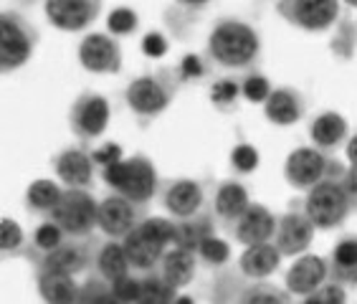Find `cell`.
I'll list each match as a JSON object with an SVG mask.
<instances>
[{
  "label": "cell",
  "mask_w": 357,
  "mask_h": 304,
  "mask_svg": "<svg viewBox=\"0 0 357 304\" xmlns=\"http://www.w3.org/2000/svg\"><path fill=\"white\" fill-rule=\"evenodd\" d=\"M175 74H178L180 84L200 82V79H206V74H208V61L200 54H188V56H183L180 63L175 66Z\"/></svg>",
  "instance_id": "f35d334b"
},
{
  "label": "cell",
  "mask_w": 357,
  "mask_h": 304,
  "mask_svg": "<svg viewBox=\"0 0 357 304\" xmlns=\"http://www.w3.org/2000/svg\"><path fill=\"white\" fill-rule=\"evenodd\" d=\"M142 51L147 56H152V59H158V56H162L167 51V38L162 33H147L144 36V41H142Z\"/></svg>",
  "instance_id": "f6af8a7d"
},
{
  "label": "cell",
  "mask_w": 357,
  "mask_h": 304,
  "mask_svg": "<svg viewBox=\"0 0 357 304\" xmlns=\"http://www.w3.org/2000/svg\"><path fill=\"white\" fill-rule=\"evenodd\" d=\"M259 167V150L248 142H241L231 150V170L236 175H248Z\"/></svg>",
  "instance_id": "ab89813d"
},
{
  "label": "cell",
  "mask_w": 357,
  "mask_h": 304,
  "mask_svg": "<svg viewBox=\"0 0 357 304\" xmlns=\"http://www.w3.org/2000/svg\"><path fill=\"white\" fill-rule=\"evenodd\" d=\"M178 289H172L160 271H147L139 274V297L137 304H172L178 299Z\"/></svg>",
  "instance_id": "1f68e13d"
},
{
  "label": "cell",
  "mask_w": 357,
  "mask_h": 304,
  "mask_svg": "<svg viewBox=\"0 0 357 304\" xmlns=\"http://www.w3.org/2000/svg\"><path fill=\"white\" fill-rule=\"evenodd\" d=\"M276 13L307 33H324L337 26L342 6L337 0H279Z\"/></svg>",
  "instance_id": "ba28073f"
},
{
  "label": "cell",
  "mask_w": 357,
  "mask_h": 304,
  "mask_svg": "<svg viewBox=\"0 0 357 304\" xmlns=\"http://www.w3.org/2000/svg\"><path fill=\"white\" fill-rule=\"evenodd\" d=\"M251 206V195L248 188L241 180L228 178L223 183H218L211 201V213H213L215 223L226 231H234V226L238 223V218L248 211Z\"/></svg>",
  "instance_id": "2e32d148"
},
{
  "label": "cell",
  "mask_w": 357,
  "mask_h": 304,
  "mask_svg": "<svg viewBox=\"0 0 357 304\" xmlns=\"http://www.w3.org/2000/svg\"><path fill=\"white\" fill-rule=\"evenodd\" d=\"M79 304H122V302L117 299L109 282H104L96 274H89L86 282L82 284V289H79Z\"/></svg>",
  "instance_id": "e575fe53"
},
{
  "label": "cell",
  "mask_w": 357,
  "mask_h": 304,
  "mask_svg": "<svg viewBox=\"0 0 357 304\" xmlns=\"http://www.w3.org/2000/svg\"><path fill=\"white\" fill-rule=\"evenodd\" d=\"M142 223H144V228H147L152 236H158L165 246H170V249L175 246V221H172V218H150V215H147Z\"/></svg>",
  "instance_id": "b9f144b4"
},
{
  "label": "cell",
  "mask_w": 357,
  "mask_h": 304,
  "mask_svg": "<svg viewBox=\"0 0 357 304\" xmlns=\"http://www.w3.org/2000/svg\"><path fill=\"white\" fill-rule=\"evenodd\" d=\"M215 218L211 211L192 215L188 221H175V249L190 251L198 256L200 246L211 238H215Z\"/></svg>",
  "instance_id": "cb8c5ba5"
},
{
  "label": "cell",
  "mask_w": 357,
  "mask_h": 304,
  "mask_svg": "<svg viewBox=\"0 0 357 304\" xmlns=\"http://www.w3.org/2000/svg\"><path fill=\"white\" fill-rule=\"evenodd\" d=\"M66 238H69V236L63 234L61 228L56 226L54 221H43L41 226L33 231V236H31V243H28L26 256L36 264L38 259H43L46 254H51V251L59 249Z\"/></svg>",
  "instance_id": "f546056e"
},
{
  "label": "cell",
  "mask_w": 357,
  "mask_h": 304,
  "mask_svg": "<svg viewBox=\"0 0 357 304\" xmlns=\"http://www.w3.org/2000/svg\"><path fill=\"white\" fill-rule=\"evenodd\" d=\"M352 213L350 198L344 193L342 178H327L304 198V215L312 221L317 231H335L342 226Z\"/></svg>",
  "instance_id": "5b68a950"
},
{
  "label": "cell",
  "mask_w": 357,
  "mask_h": 304,
  "mask_svg": "<svg viewBox=\"0 0 357 304\" xmlns=\"http://www.w3.org/2000/svg\"><path fill=\"white\" fill-rule=\"evenodd\" d=\"M112 119L109 99L96 94V91H84L76 97V102L69 109V127L76 137L84 142L99 139L107 132Z\"/></svg>",
  "instance_id": "9c48e42d"
},
{
  "label": "cell",
  "mask_w": 357,
  "mask_h": 304,
  "mask_svg": "<svg viewBox=\"0 0 357 304\" xmlns=\"http://www.w3.org/2000/svg\"><path fill=\"white\" fill-rule=\"evenodd\" d=\"M314 234L317 228L304 215V211L291 208V211L279 215V221H276L274 246L282 256H304L314 241Z\"/></svg>",
  "instance_id": "9a60e30c"
},
{
  "label": "cell",
  "mask_w": 357,
  "mask_h": 304,
  "mask_svg": "<svg viewBox=\"0 0 357 304\" xmlns=\"http://www.w3.org/2000/svg\"><path fill=\"white\" fill-rule=\"evenodd\" d=\"M330 282V271H327V259L314 254L299 256L291 266H289L284 284L287 291L294 297H310L317 289H322L324 284Z\"/></svg>",
  "instance_id": "d6986e66"
},
{
  "label": "cell",
  "mask_w": 357,
  "mask_h": 304,
  "mask_svg": "<svg viewBox=\"0 0 357 304\" xmlns=\"http://www.w3.org/2000/svg\"><path fill=\"white\" fill-rule=\"evenodd\" d=\"M312 147H317L324 155H332L350 139V125L340 112H319L310 122Z\"/></svg>",
  "instance_id": "44dd1931"
},
{
  "label": "cell",
  "mask_w": 357,
  "mask_h": 304,
  "mask_svg": "<svg viewBox=\"0 0 357 304\" xmlns=\"http://www.w3.org/2000/svg\"><path fill=\"white\" fill-rule=\"evenodd\" d=\"M102 180L107 183L112 193L124 195L127 201H132L139 208H147V203L160 190L158 170L150 162V158H144V155H132V158H124L117 165L104 167Z\"/></svg>",
  "instance_id": "7a4b0ae2"
},
{
  "label": "cell",
  "mask_w": 357,
  "mask_h": 304,
  "mask_svg": "<svg viewBox=\"0 0 357 304\" xmlns=\"http://www.w3.org/2000/svg\"><path fill=\"white\" fill-rule=\"evenodd\" d=\"M344 155L350 160V165H357V132L347 139V145H344Z\"/></svg>",
  "instance_id": "7dc6e473"
},
{
  "label": "cell",
  "mask_w": 357,
  "mask_h": 304,
  "mask_svg": "<svg viewBox=\"0 0 357 304\" xmlns=\"http://www.w3.org/2000/svg\"><path fill=\"white\" fill-rule=\"evenodd\" d=\"M304 112H307V102H304L302 91L291 89V86H276L264 104V117L276 127L296 125L304 117Z\"/></svg>",
  "instance_id": "7402d4cb"
},
{
  "label": "cell",
  "mask_w": 357,
  "mask_h": 304,
  "mask_svg": "<svg viewBox=\"0 0 357 304\" xmlns=\"http://www.w3.org/2000/svg\"><path fill=\"white\" fill-rule=\"evenodd\" d=\"M147 218L144 208L135 206L124 195L109 193L99 201V231L112 241H122Z\"/></svg>",
  "instance_id": "8fae6325"
},
{
  "label": "cell",
  "mask_w": 357,
  "mask_h": 304,
  "mask_svg": "<svg viewBox=\"0 0 357 304\" xmlns=\"http://www.w3.org/2000/svg\"><path fill=\"white\" fill-rule=\"evenodd\" d=\"M327 271L330 282L340 284L344 289L357 287V234L342 236L327 254Z\"/></svg>",
  "instance_id": "603a6c76"
},
{
  "label": "cell",
  "mask_w": 357,
  "mask_h": 304,
  "mask_svg": "<svg viewBox=\"0 0 357 304\" xmlns=\"http://www.w3.org/2000/svg\"><path fill=\"white\" fill-rule=\"evenodd\" d=\"M236 304H291L289 294L268 282H248L234 294Z\"/></svg>",
  "instance_id": "4dcf8cb0"
},
{
  "label": "cell",
  "mask_w": 357,
  "mask_h": 304,
  "mask_svg": "<svg viewBox=\"0 0 357 304\" xmlns=\"http://www.w3.org/2000/svg\"><path fill=\"white\" fill-rule=\"evenodd\" d=\"M299 304H347V289L335 282H327L322 289H317L310 297H302Z\"/></svg>",
  "instance_id": "60d3db41"
},
{
  "label": "cell",
  "mask_w": 357,
  "mask_h": 304,
  "mask_svg": "<svg viewBox=\"0 0 357 304\" xmlns=\"http://www.w3.org/2000/svg\"><path fill=\"white\" fill-rule=\"evenodd\" d=\"M48 23L63 33H82L102 13V3L96 0H48L46 6Z\"/></svg>",
  "instance_id": "5bb4252c"
},
{
  "label": "cell",
  "mask_w": 357,
  "mask_h": 304,
  "mask_svg": "<svg viewBox=\"0 0 357 304\" xmlns=\"http://www.w3.org/2000/svg\"><path fill=\"white\" fill-rule=\"evenodd\" d=\"M342 185H344V193H347V198H350L352 211L357 213V165H350L347 170H344Z\"/></svg>",
  "instance_id": "bcb514c9"
},
{
  "label": "cell",
  "mask_w": 357,
  "mask_h": 304,
  "mask_svg": "<svg viewBox=\"0 0 357 304\" xmlns=\"http://www.w3.org/2000/svg\"><path fill=\"white\" fill-rule=\"evenodd\" d=\"M94 160L84 147H66L54 158V170L71 190H91L94 185Z\"/></svg>",
  "instance_id": "ffe728a7"
},
{
  "label": "cell",
  "mask_w": 357,
  "mask_h": 304,
  "mask_svg": "<svg viewBox=\"0 0 357 304\" xmlns=\"http://www.w3.org/2000/svg\"><path fill=\"white\" fill-rule=\"evenodd\" d=\"M241 99V79L236 76H220L211 86V104L220 112H234Z\"/></svg>",
  "instance_id": "d6a6232c"
},
{
  "label": "cell",
  "mask_w": 357,
  "mask_h": 304,
  "mask_svg": "<svg viewBox=\"0 0 357 304\" xmlns=\"http://www.w3.org/2000/svg\"><path fill=\"white\" fill-rule=\"evenodd\" d=\"M206 59L226 71H254L261 59L259 31L241 18H218L208 33Z\"/></svg>",
  "instance_id": "6da1fadb"
},
{
  "label": "cell",
  "mask_w": 357,
  "mask_h": 304,
  "mask_svg": "<svg viewBox=\"0 0 357 304\" xmlns=\"http://www.w3.org/2000/svg\"><path fill=\"white\" fill-rule=\"evenodd\" d=\"M284 256L279 254L274 243H261V246H248L243 254L238 256V271L246 279L254 282H266L279 266H282Z\"/></svg>",
  "instance_id": "d4e9b609"
},
{
  "label": "cell",
  "mask_w": 357,
  "mask_h": 304,
  "mask_svg": "<svg viewBox=\"0 0 357 304\" xmlns=\"http://www.w3.org/2000/svg\"><path fill=\"white\" fill-rule=\"evenodd\" d=\"M276 221L279 215H274L266 206L261 203H251L248 211L238 218V223L234 226L231 236L234 241L241 246H261V243H274L276 236Z\"/></svg>",
  "instance_id": "ac0fdd59"
},
{
  "label": "cell",
  "mask_w": 357,
  "mask_h": 304,
  "mask_svg": "<svg viewBox=\"0 0 357 304\" xmlns=\"http://www.w3.org/2000/svg\"><path fill=\"white\" fill-rule=\"evenodd\" d=\"M48 221H54L69 238H91L94 228H99V201L89 190L66 188Z\"/></svg>",
  "instance_id": "52a82bcc"
},
{
  "label": "cell",
  "mask_w": 357,
  "mask_h": 304,
  "mask_svg": "<svg viewBox=\"0 0 357 304\" xmlns=\"http://www.w3.org/2000/svg\"><path fill=\"white\" fill-rule=\"evenodd\" d=\"M139 28V18L137 13L132 10V8H117V10H112L109 18H107V31L109 36H130L135 33Z\"/></svg>",
  "instance_id": "74e56055"
},
{
  "label": "cell",
  "mask_w": 357,
  "mask_h": 304,
  "mask_svg": "<svg viewBox=\"0 0 357 304\" xmlns=\"http://www.w3.org/2000/svg\"><path fill=\"white\" fill-rule=\"evenodd\" d=\"M79 63L89 74H119L122 71V49L109 33H89L79 43Z\"/></svg>",
  "instance_id": "4fadbf2b"
},
{
  "label": "cell",
  "mask_w": 357,
  "mask_h": 304,
  "mask_svg": "<svg viewBox=\"0 0 357 304\" xmlns=\"http://www.w3.org/2000/svg\"><path fill=\"white\" fill-rule=\"evenodd\" d=\"M99 243L102 241H96L94 236H91V238H66L56 251H51V254H46L43 259H38V261H36V269L69 274V277H76V274H82V271H89L91 274Z\"/></svg>",
  "instance_id": "30bf717a"
},
{
  "label": "cell",
  "mask_w": 357,
  "mask_h": 304,
  "mask_svg": "<svg viewBox=\"0 0 357 304\" xmlns=\"http://www.w3.org/2000/svg\"><path fill=\"white\" fill-rule=\"evenodd\" d=\"M271 82H268L266 76L261 71H246V74L241 76V97L246 99L251 104H266V99L271 97Z\"/></svg>",
  "instance_id": "d590c367"
},
{
  "label": "cell",
  "mask_w": 357,
  "mask_h": 304,
  "mask_svg": "<svg viewBox=\"0 0 357 304\" xmlns=\"http://www.w3.org/2000/svg\"><path fill=\"white\" fill-rule=\"evenodd\" d=\"M347 167L340 160L319 152L317 147H296L287 155L284 180L294 190H312L327 178H342Z\"/></svg>",
  "instance_id": "8992f818"
},
{
  "label": "cell",
  "mask_w": 357,
  "mask_h": 304,
  "mask_svg": "<svg viewBox=\"0 0 357 304\" xmlns=\"http://www.w3.org/2000/svg\"><path fill=\"white\" fill-rule=\"evenodd\" d=\"M124 254H127V261H130V269L137 271V274H147V271H158L162 256L170 246L160 241L158 236H152L144 223H139L135 231H132L127 238H122Z\"/></svg>",
  "instance_id": "e0dca14e"
},
{
  "label": "cell",
  "mask_w": 357,
  "mask_h": 304,
  "mask_svg": "<svg viewBox=\"0 0 357 304\" xmlns=\"http://www.w3.org/2000/svg\"><path fill=\"white\" fill-rule=\"evenodd\" d=\"M172 304H195V299H192V297H185V294H180V297L175 299Z\"/></svg>",
  "instance_id": "c3c4849f"
},
{
  "label": "cell",
  "mask_w": 357,
  "mask_h": 304,
  "mask_svg": "<svg viewBox=\"0 0 357 304\" xmlns=\"http://www.w3.org/2000/svg\"><path fill=\"white\" fill-rule=\"evenodd\" d=\"M112 289L117 294V299L122 304H137V297H139V277H124L119 282L112 284Z\"/></svg>",
  "instance_id": "7bdbcfd3"
},
{
  "label": "cell",
  "mask_w": 357,
  "mask_h": 304,
  "mask_svg": "<svg viewBox=\"0 0 357 304\" xmlns=\"http://www.w3.org/2000/svg\"><path fill=\"white\" fill-rule=\"evenodd\" d=\"M91 274L102 277L104 282H119V279L130 277V261H127V254H124L122 241H107L99 243L94 256V266H91Z\"/></svg>",
  "instance_id": "83f0119b"
},
{
  "label": "cell",
  "mask_w": 357,
  "mask_h": 304,
  "mask_svg": "<svg viewBox=\"0 0 357 304\" xmlns=\"http://www.w3.org/2000/svg\"><path fill=\"white\" fill-rule=\"evenodd\" d=\"M228 259H231V246H228L223 238H218V236L203 243V246H200V251H198V261H203L206 266H211V269L226 266Z\"/></svg>",
  "instance_id": "8d00e7d4"
},
{
  "label": "cell",
  "mask_w": 357,
  "mask_h": 304,
  "mask_svg": "<svg viewBox=\"0 0 357 304\" xmlns=\"http://www.w3.org/2000/svg\"><path fill=\"white\" fill-rule=\"evenodd\" d=\"M91 160H94V165H102L109 167V165H117V162H122V147L117 145V142H109V145H102L99 150H91Z\"/></svg>",
  "instance_id": "ee69618b"
},
{
  "label": "cell",
  "mask_w": 357,
  "mask_h": 304,
  "mask_svg": "<svg viewBox=\"0 0 357 304\" xmlns=\"http://www.w3.org/2000/svg\"><path fill=\"white\" fill-rule=\"evenodd\" d=\"M36 287H38L43 304H79L82 284H76V279L69 274L36 269Z\"/></svg>",
  "instance_id": "484cf974"
},
{
  "label": "cell",
  "mask_w": 357,
  "mask_h": 304,
  "mask_svg": "<svg viewBox=\"0 0 357 304\" xmlns=\"http://www.w3.org/2000/svg\"><path fill=\"white\" fill-rule=\"evenodd\" d=\"M28 238L26 234H23V228L18 221H13V218H3L0 221V251H3V256H21L28 251Z\"/></svg>",
  "instance_id": "836d02e7"
},
{
  "label": "cell",
  "mask_w": 357,
  "mask_h": 304,
  "mask_svg": "<svg viewBox=\"0 0 357 304\" xmlns=\"http://www.w3.org/2000/svg\"><path fill=\"white\" fill-rule=\"evenodd\" d=\"M215 304H228V302H223V299H218V302H215Z\"/></svg>",
  "instance_id": "681fc988"
},
{
  "label": "cell",
  "mask_w": 357,
  "mask_h": 304,
  "mask_svg": "<svg viewBox=\"0 0 357 304\" xmlns=\"http://www.w3.org/2000/svg\"><path fill=\"white\" fill-rule=\"evenodd\" d=\"M38 43V31L26 15L6 8L0 13V71L13 74L31 61Z\"/></svg>",
  "instance_id": "277c9868"
},
{
  "label": "cell",
  "mask_w": 357,
  "mask_h": 304,
  "mask_svg": "<svg viewBox=\"0 0 357 304\" xmlns=\"http://www.w3.org/2000/svg\"><path fill=\"white\" fill-rule=\"evenodd\" d=\"M160 277L165 279L170 284L172 289H185L188 284L195 279V271H198V256L190 254V251H183V249H167L165 256H162V261L158 266Z\"/></svg>",
  "instance_id": "4316f807"
},
{
  "label": "cell",
  "mask_w": 357,
  "mask_h": 304,
  "mask_svg": "<svg viewBox=\"0 0 357 304\" xmlns=\"http://www.w3.org/2000/svg\"><path fill=\"white\" fill-rule=\"evenodd\" d=\"M66 188H59L54 180H33L26 190V208L31 215L38 218H51L56 206L61 203V195Z\"/></svg>",
  "instance_id": "f1b7e54d"
},
{
  "label": "cell",
  "mask_w": 357,
  "mask_h": 304,
  "mask_svg": "<svg viewBox=\"0 0 357 304\" xmlns=\"http://www.w3.org/2000/svg\"><path fill=\"white\" fill-rule=\"evenodd\" d=\"M160 203L170 213L172 221H188L192 215L203 213L206 206V188L200 180L192 178H175L167 180L160 188Z\"/></svg>",
  "instance_id": "7c38bea8"
},
{
  "label": "cell",
  "mask_w": 357,
  "mask_h": 304,
  "mask_svg": "<svg viewBox=\"0 0 357 304\" xmlns=\"http://www.w3.org/2000/svg\"><path fill=\"white\" fill-rule=\"evenodd\" d=\"M178 74L175 69H160L132 79L124 89V102L139 119H155L167 109L178 94Z\"/></svg>",
  "instance_id": "3957f363"
}]
</instances>
